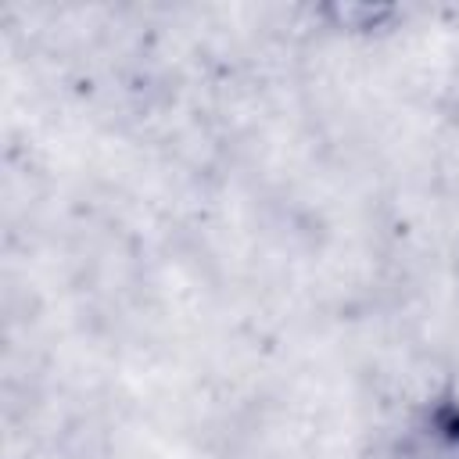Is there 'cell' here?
I'll use <instances>...</instances> for the list:
<instances>
[{
    "instance_id": "1",
    "label": "cell",
    "mask_w": 459,
    "mask_h": 459,
    "mask_svg": "<svg viewBox=\"0 0 459 459\" xmlns=\"http://www.w3.org/2000/svg\"><path fill=\"white\" fill-rule=\"evenodd\" d=\"M391 459H459V391L420 398L391 437Z\"/></svg>"
},
{
    "instance_id": "2",
    "label": "cell",
    "mask_w": 459,
    "mask_h": 459,
    "mask_svg": "<svg viewBox=\"0 0 459 459\" xmlns=\"http://www.w3.org/2000/svg\"><path fill=\"white\" fill-rule=\"evenodd\" d=\"M312 14L326 29H333L341 36H359V39L387 36L405 18V11L398 4H369V0H333V4H319Z\"/></svg>"
}]
</instances>
